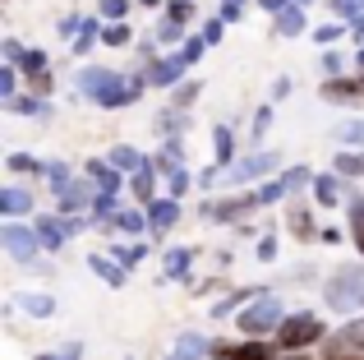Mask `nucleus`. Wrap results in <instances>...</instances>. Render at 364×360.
<instances>
[{"mask_svg":"<svg viewBox=\"0 0 364 360\" xmlns=\"http://www.w3.org/2000/svg\"><path fill=\"white\" fill-rule=\"evenodd\" d=\"M143 83L148 79H129V74H120V70H83L79 74V92H88L97 107H134L139 102V92H143Z\"/></svg>","mask_w":364,"mask_h":360,"instance_id":"nucleus-1","label":"nucleus"},{"mask_svg":"<svg viewBox=\"0 0 364 360\" xmlns=\"http://www.w3.org/2000/svg\"><path fill=\"white\" fill-rule=\"evenodd\" d=\"M328 305L337 309V314H346V309H355L364 300V263H341L337 272L328 277Z\"/></svg>","mask_w":364,"mask_h":360,"instance_id":"nucleus-2","label":"nucleus"},{"mask_svg":"<svg viewBox=\"0 0 364 360\" xmlns=\"http://www.w3.org/2000/svg\"><path fill=\"white\" fill-rule=\"evenodd\" d=\"M277 328H282V305H277L272 291H263V296L240 314V333L245 337H263V333H277Z\"/></svg>","mask_w":364,"mask_h":360,"instance_id":"nucleus-3","label":"nucleus"},{"mask_svg":"<svg viewBox=\"0 0 364 360\" xmlns=\"http://www.w3.org/2000/svg\"><path fill=\"white\" fill-rule=\"evenodd\" d=\"M323 360H364V319H350L332 337H323Z\"/></svg>","mask_w":364,"mask_h":360,"instance_id":"nucleus-4","label":"nucleus"},{"mask_svg":"<svg viewBox=\"0 0 364 360\" xmlns=\"http://www.w3.org/2000/svg\"><path fill=\"white\" fill-rule=\"evenodd\" d=\"M318 337H323V324H318V314H309V309L282 319V328H277V342H282L286 351H300V346L318 342Z\"/></svg>","mask_w":364,"mask_h":360,"instance_id":"nucleus-5","label":"nucleus"},{"mask_svg":"<svg viewBox=\"0 0 364 360\" xmlns=\"http://www.w3.org/2000/svg\"><path fill=\"white\" fill-rule=\"evenodd\" d=\"M0 245H5L18 263H33V254H37V245H42V240H37V231H28V226L5 222V226H0Z\"/></svg>","mask_w":364,"mask_h":360,"instance_id":"nucleus-6","label":"nucleus"},{"mask_svg":"<svg viewBox=\"0 0 364 360\" xmlns=\"http://www.w3.org/2000/svg\"><path fill=\"white\" fill-rule=\"evenodd\" d=\"M318 97L323 102H350V107H364V74L360 79H323Z\"/></svg>","mask_w":364,"mask_h":360,"instance_id":"nucleus-7","label":"nucleus"},{"mask_svg":"<svg viewBox=\"0 0 364 360\" xmlns=\"http://www.w3.org/2000/svg\"><path fill=\"white\" fill-rule=\"evenodd\" d=\"M185 51H176V55H166V60H148V74L143 79L152 83V88H171V83H180V74H185Z\"/></svg>","mask_w":364,"mask_h":360,"instance_id":"nucleus-8","label":"nucleus"},{"mask_svg":"<svg viewBox=\"0 0 364 360\" xmlns=\"http://www.w3.org/2000/svg\"><path fill=\"white\" fill-rule=\"evenodd\" d=\"M254 208H258V194H231V198H222V203L203 208V217L208 222H235V217L254 213Z\"/></svg>","mask_w":364,"mask_h":360,"instance_id":"nucleus-9","label":"nucleus"},{"mask_svg":"<svg viewBox=\"0 0 364 360\" xmlns=\"http://www.w3.org/2000/svg\"><path fill=\"white\" fill-rule=\"evenodd\" d=\"M92 185H97V180H65L60 189H55V194H60V213H79V208H88L92 203Z\"/></svg>","mask_w":364,"mask_h":360,"instance_id":"nucleus-10","label":"nucleus"},{"mask_svg":"<svg viewBox=\"0 0 364 360\" xmlns=\"http://www.w3.org/2000/svg\"><path fill=\"white\" fill-rule=\"evenodd\" d=\"M176 222H180V203L176 198H152L148 203V231L152 235H166Z\"/></svg>","mask_w":364,"mask_h":360,"instance_id":"nucleus-11","label":"nucleus"},{"mask_svg":"<svg viewBox=\"0 0 364 360\" xmlns=\"http://www.w3.org/2000/svg\"><path fill=\"white\" fill-rule=\"evenodd\" d=\"M213 356H217V360H272V351H267L258 337H249V342H240V346L213 342Z\"/></svg>","mask_w":364,"mask_h":360,"instance_id":"nucleus-12","label":"nucleus"},{"mask_svg":"<svg viewBox=\"0 0 364 360\" xmlns=\"http://www.w3.org/2000/svg\"><path fill=\"white\" fill-rule=\"evenodd\" d=\"M277 162H282L277 153H254V157H245V162H235V166H231V180H254V176H267V171H277Z\"/></svg>","mask_w":364,"mask_h":360,"instance_id":"nucleus-13","label":"nucleus"},{"mask_svg":"<svg viewBox=\"0 0 364 360\" xmlns=\"http://www.w3.org/2000/svg\"><path fill=\"white\" fill-rule=\"evenodd\" d=\"M286 231H291L295 240H314V235H323L318 226H314V213H309V208H300V203L286 208Z\"/></svg>","mask_w":364,"mask_h":360,"instance_id":"nucleus-14","label":"nucleus"},{"mask_svg":"<svg viewBox=\"0 0 364 360\" xmlns=\"http://www.w3.org/2000/svg\"><path fill=\"white\" fill-rule=\"evenodd\" d=\"M33 231H37V240H42L46 250H60L65 235H70V231H65V217H42V213H37V226H33Z\"/></svg>","mask_w":364,"mask_h":360,"instance_id":"nucleus-15","label":"nucleus"},{"mask_svg":"<svg viewBox=\"0 0 364 360\" xmlns=\"http://www.w3.org/2000/svg\"><path fill=\"white\" fill-rule=\"evenodd\" d=\"M272 28H277V37H300L304 33V5H286L272 18Z\"/></svg>","mask_w":364,"mask_h":360,"instance_id":"nucleus-16","label":"nucleus"},{"mask_svg":"<svg viewBox=\"0 0 364 360\" xmlns=\"http://www.w3.org/2000/svg\"><path fill=\"white\" fill-rule=\"evenodd\" d=\"M88 180H97V189H120V171L107 162V157H92L88 162Z\"/></svg>","mask_w":364,"mask_h":360,"instance_id":"nucleus-17","label":"nucleus"},{"mask_svg":"<svg viewBox=\"0 0 364 360\" xmlns=\"http://www.w3.org/2000/svg\"><path fill=\"white\" fill-rule=\"evenodd\" d=\"M107 162L116 166V171H143V166H148V162L139 157V148H129V144H116V148H111V157H107Z\"/></svg>","mask_w":364,"mask_h":360,"instance_id":"nucleus-18","label":"nucleus"},{"mask_svg":"<svg viewBox=\"0 0 364 360\" xmlns=\"http://www.w3.org/2000/svg\"><path fill=\"white\" fill-rule=\"evenodd\" d=\"M203 351H213V346H208L198 333H185L176 342V351H171V360H203Z\"/></svg>","mask_w":364,"mask_h":360,"instance_id":"nucleus-19","label":"nucleus"},{"mask_svg":"<svg viewBox=\"0 0 364 360\" xmlns=\"http://www.w3.org/2000/svg\"><path fill=\"white\" fill-rule=\"evenodd\" d=\"M88 263H92V272H97L102 282H111V287H124V263H111L107 254H92Z\"/></svg>","mask_w":364,"mask_h":360,"instance_id":"nucleus-20","label":"nucleus"},{"mask_svg":"<svg viewBox=\"0 0 364 360\" xmlns=\"http://www.w3.org/2000/svg\"><path fill=\"white\" fill-rule=\"evenodd\" d=\"M332 171H337V176H364V153H355V148H341V153L332 157Z\"/></svg>","mask_w":364,"mask_h":360,"instance_id":"nucleus-21","label":"nucleus"},{"mask_svg":"<svg viewBox=\"0 0 364 360\" xmlns=\"http://www.w3.org/2000/svg\"><path fill=\"white\" fill-rule=\"evenodd\" d=\"M28 208H33V198H28L23 189H14V185L0 189V213L5 217H18V213H28Z\"/></svg>","mask_w":364,"mask_h":360,"instance_id":"nucleus-22","label":"nucleus"},{"mask_svg":"<svg viewBox=\"0 0 364 360\" xmlns=\"http://www.w3.org/2000/svg\"><path fill=\"white\" fill-rule=\"evenodd\" d=\"M189 268H194V250H189V245H180V250L166 254V277H189Z\"/></svg>","mask_w":364,"mask_h":360,"instance_id":"nucleus-23","label":"nucleus"},{"mask_svg":"<svg viewBox=\"0 0 364 360\" xmlns=\"http://www.w3.org/2000/svg\"><path fill=\"white\" fill-rule=\"evenodd\" d=\"M332 139L346 148H364V120H341L337 129H332Z\"/></svg>","mask_w":364,"mask_h":360,"instance_id":"nucleus-24","label":"nucleus"},{"mask_svg":"<svg viewBox=\"0 0 364 360\" xmlns=\"http://www.w3.org/2000/svg\"><path fill=\"white\" fill-rule=\"evenodd\" d=\"M18 305L28 309V314H37V319H46L55 309V300L46 296V291H23V296H18Z\"/></svg>","mask_w":364,"mask_h":360,"instance_id":"nucleus-25","label":"nucleus"},{"mask_svg":"<svg viewBox=\"0 0 364 360\" xmlns=\"http://www.w3.org/2000/svg\"><path fill=\"white\" fill-rule=\"evenodd\" d=\"M213 153H217V166H226V162H231L235 139H231V129H226V125H217V129H213Z\"/></svg>","mask_w":364,"mask_h":360,"instance_id":"nucleus-26","label":"nucleus"},{"mask_svg":"<svg viewBox=\"0 0 364 360\" xmlns=\"http://www.w3.org/2000/svg\"><path fill=\"white\" fill-rule=\"evenodd\" d=\"M337 194H341L337 176H314V198H318L323 208H332V203H337Z\"/></svg>","mask_w":364,"mask_h":360,"instance_id":"nucleus-27","label":"nucleus"},{"mask_svg":"<svg viewBox=\"0 0 364 360\" xmlns=\"http://www.w3.org/2000/svg\"><path fill=\"white\" fill-rule=\"evenodd\" d=\"M152 189H157V166H143V171H134V194L143 198V203H152Z\"/></svg>","mask_w":364,"mask_h":360,"instance_id":"nucleus-28","label":"nucleus"},{"mask_svg":"<svg viewBox=\"0 0 364 360\" xmlns=\"http://www.w3.org/2000/svg\"><path fill=\"white\" fill-rule=\"evenodd\" d=\"M350 240L364 254V194H350Z\"/></svg>","mask_w":364,"mask_h":360,"instance_id":"nucleus-29","label":"nucleus"},{"mask_svg":"<svg viewBox=\"0 0 364 360\" xmlns=\"http://www.w3.org/2000/svg\"><path fill=\"white\" fill-rule=\"evenodd\" d=\"M102 42H107V46H129L134 42V28L124 23V18H120V23H107V28H102Z\"/></svg>","mask_w":364,"mask_h":360,"instance_id":"nucleus-30","label":"nucleus"},{"mask_svg":"<svg viewBox=\"0 0 364 360\" xmlns=\"http://www.w3.org/2000/svg\"><path fill=\"white\" fill-rule=\"evenodd\" d=\"M5 107L18 111V116H46V102H37V97H5Z\"/></svg>","mask_w":364,"mask_h":360,"instance_id":"nucleus-31","label":"nucleus"},{"mask_svg":"<svg viewBox=\"0 0 364 360\" xmlns=\"http://www.w3.org/2000/svg\"><path fill=\"white\" fill-rule=\"evenodd\" d=\"M9 171H23V176H46V162H37V157H28V153H14V157H9Z\"/></svg>","mask_w":364,"mask_h":360,"instance_id":"nucleus-32","label":"nucleus"},{"mask_svg":"<svg viewBox=\"0 0 364 360\" xmlns=\"http://www.w3.org/2000/svg\"><path fill=\"white\" fill-rule=\"evenodd\" d=\"M111 222H116V226H120V231H129V235H139V231H143V226H148V217H143V213H134V208H124V213H116V217H111Z\"/></svg>","mask_w":364,"mask_h":360,"instance_id":"nucleus-33","label":"nucleus"},{"mask_svg":"<svg viewBox=\"0 0 364 360\" xmlns=\"http://www.w3.org/2000/svg\"><path fill=\"white\" fill-rule=\"evenodd\" d=\"M92 42H102V33H97V23L92 18H83V28H79V37H74V55H83Z\"/></svg>","mask_w":364,"mask_h":360,"instance_id":"nucleus-34","label":"nucleus"},{"mask_svg":"<svg viewBox=\"0 0 364 360\" xmlns=\"http://www.w3.org/2000/svg\"><path fill=\"white\" fill-rule=\"evenodd\" d=\"M166 18H171V23H180V28H185L189 18H194V0H171V5H166Z\"/></svg>","mask_w":364,"mask_h":360,"instance_id":"nucleus-35","label":"nucleus"},{"mask_svg":"<svg viewBox=\"0 0 364 360\" xmlns=\"http://www.w3.org/2000/svg\"><path fill=\"white\" fill-rule=\"evenodd\" d=\"M328 5H332L337 18H360L364 14V0H328Z\"/></svg>","mask_w":364,"mask_h":360,"instance_id":"nucleus-36","label":"nucleus"},{"mask_svg":"<svg viewBox=\"0 0 364 360\" xmlns=\"http://www.w3.org/2000/svg\"><path fill=\"white\" fill-rule=\"evenodd\" d=\"M18 70H23L28 79H37V74H46V51H28V55H23V65H18Z\"/></svg>","mask_w":364,"mask_h":360,"instance_id":"nucleus-37","label":"nucleus"},{"mask_svg":"<svg viewBox=\"0 0 364 360\" xmlns=\"http://www.w3.org/2000/svg\"><path fill=\"white\" fill-rule=\"evenodd\" d=\"M194 97H198V83H176V97H171V107H176V111H185Z\"/></svg>","mask_w":364,"mask_h":360,"instance_id":"nucleus-38","label":"nucleus"},{"mask_svg":"<svg viewBox=\"0 0 364 360\" xmlns=\"http://www.w3.org/2000/svg\"><path fill=\"white\" fill-rule=\"evenodd\" d=\"M282 180H286V189H291V194H295V189H304V185H309V180H314V171H309V166H295V171H286Z\"/></svg>","mask_w":364,"mask_h":360,"instance_id":"nucleus-39","label":"nucleus"},{"mask_svg":"<svg viewBox=\"0 0 364 360\" xmlns=\"http://www.w3.org/2000/svg\"><path fill=\"white\" fill-rule=\"evenodd\" d=\"M92 208H97V217H116V189H102L92 198Z\"/></svg>","mask_w":364,"mask_h":360,"instance_id":"nucleus-40","label":"nucleus"},{"mask_svg":"<svg viewBox=\"0 0 364 360\" xmlns=\"http://www.w3.org/2000/svg\"><path fill=\"white\" fill-rule=\"evenodd\" d=\"M282 194H291V189H286V180H272V185H263V189H258V203H277Z\"/></svg>","mask_w":364,"mask_h":360,"instance_id":"nucleus-41","label":"nucleus"},{"mask_svg":"<svg viewBox=\"0 0 364 360\" xmlns=\"http://www.w3.org/2000/svg\"><path fill=\"white\" fill-rule=\"evenodd\" d=\"M102 14H107L111 23H120V18L129 14V0H102Z\"/></svg>","mask_w":364,"mask_h":360,"instance_id":"nucleus-42","label":"nucleus"},{"mask_svg":"<svg viewBox=\"0 0 364 360\" xmlns=\"http://www.w3.org/2000/svg\"><path fill=\"white\" fill-rule=\"evenodd\" d=\"M111 254H116V263H124V268H134V263H139L148 250H143V245H129V250H111Z\"/></svg>","mask_w":364,"mask_h":360,"instance_id":"nucleus-43","label":"nucleus"},{"mask_svg":"<svg viewBox=\"0 0 364 360\" xmlns=\"http://www.w3.org/2000/svg\"><path fill=\"white\" fill-rule=\"evenodd\" d=\"M185 37V28L180 23H171V18H161V28H157V42H180Z\"/></svg>","mask_w":364,"mask_h":360,"instance_id":"nucleus-44","label":"nucleus"},{"mask_svg":"<svg viewBox=\"0 0 364 360\" xmlns=\"http://www.w3.org/2000/svg\"><path fill=\"white\" fill-rule=\"evenodd\" d=\"M203 46H208V37H185V46H180V51H185V60L194 65L198 55H203Z\"/></svg>","mask_w":364,"mask_h":360,"instance_id":"nucleus-45","label":"nucleus"},{"mask_svg":"<svg viewBox=\"0 0 364 360\" xmlns=\"http://www.w3.org/2000/svg\"><path fill=\"white\" fill-rule=\"evenodd\" d=\"M249 296H254V291H249V287H245V291H231V300H217V305H213V314L222 319V314H226V309H231V305H240V300H249Z\"/></svg>","mask_w":364,"mask_h":360,"instance_id":"nucleus-46","label":"nucleus"},{"mask_svg":"<svg viewBox=\"0 0 364 360\" xmlns=\"http://www.w3.org/2000/svg\"><path fill=\"white\" fill-rule=\"evenodd\" d=\"M341 33H346V28H341V23H332V18H328V23H323V28H318V33H314V37H318L323 46H332V42H337Z\"/></svg>","mask_w":364,"mask_h":360,"instance_id":"nucleus-47","label":"nucleus"},{"mask_svg":"<svg viewBox=\"0 0 364 360\" xmlns=\"http://www.w3.org/2000/svg\"><path fill=\"white\" fill-rule=\"evenodd\" d=\"M240 14H245V0H226V5H222V14H217V18H226V23H235Z\"/></svg>","mask_w":364,"mask_h":360,"instance_id":"nucleus-48","label":"nucleus"},{"mask_svg":"<svg viewBox=\"0 0 364 360\" xmlns=\"http://www.w3.org/2000/svg\"><path fill=\"white\" fill-rule=\"evenodd\" d=\"M0 97H14V65L0 70Z\"/></svg>","mask_w":364,"mask_h":360,"instance_id":"nucleus-49","label":"nucleus"},{"mask_svg":"<svg viewBox=\"0 0 364 360\" xmlns=\"http://www.w3.org/2000/svg\"><path fill=\"white\" fill-rule=\"evenodd\" d=\"M222 33H226V18H208V28H203L208 42H222Z\"/></svg>","mask_w":364,"mask_h":360,"instance_id":"nucleus-50","label":"nucleus"},{"mask_svg":"<svg viewBox=\"0 0 364 360\" xmlns=\"http://www.w3.org/2000/svg\"><path fill=\"white\" fill-rule=\"evenodd\" d=\"M23 55H28V51L14 42V37H9V42H5V60H9V65H23Z\"/></svg>","mask_w":364,"mask_h":360,"instance_id":"nucleus-51","label":"nucleus"},{"mask_svg":"<svg viewBox=\"0 0 364 360\" xmlns=\"http://www.w3.org/2000/svg\"><path fill=\"white\" fill-rule=\"evenodd\" d=\"M267 125H272V111L263 107V111L254 116V139H263V134H267Z\"/></svg>","mask_w":364,"mask_h":360,"instance_id":"nucleus-52","label":"nucleus"},{"mask_svg":"<svg viewBox=\"0 0 364 360\" xmlns=\"http://www.w3.org/2000/svg\"><path fill=\"white\" fill-rule=\"evenodd\" d=\"M323 70H328V79H337V70H341V55H337V51H323Z\"/></svg>","mask_w":364,"mask_h":360,"instance_id":"nucleus-53","label":"nucleus"},{"mask_svg":"<svg viewBox=\"0 0 364 360\" xmlns=\"http://www.w3.org/2000/svg\"><path fill=\"white\" fill-rule=\"evenodd\" d=\"M258 259H277V240H272V235H263V240H258Z\"/></svg>","mask_w":364,"mask_h":360,"instance_id":"nucleus-54","label":"nucleus"},{"mask_svg":"<svg viewBox=\"0 0 364 360\" xmlns=\"http://www.w3.org/2000/svg\"><path fill=\"white\" fill-rule=\"evenodd\" d=\"M83 226H88V222H83V217H79V213H65V231H70V235H79V231H83Z\"/></svg>","mask_w":364,"mask_h":360,"instance_id":"nucleus-55","label":"nucleus"},{"mask_svg":"<svg viewBox=\"0 0 364 360\" xmlns=\"http://www.w3.org/2000/svg\"><path fill=\"white\" fill-rule=\"evenodd\" d=\"M286 5H295V0H258V9H267V14H282Z\"/></svg>","mask_w":364,"mask_h":360,"instance_id":"nucleus-56","label":"nucleus"},{"mask_svg":"<svg viewBox=\"0 0 364 360\" xmlns=\"http://www.w3.org/2000/svg\"><path fill=\"white\" fill-rule=\"evenodd\" d=\"M185 189H189V176L176 171V176H171V194H185Z\"/></svg>","mask_w":364,"mask_h":360,"instance_id":"nucleus-57","label":"nucleus"},{"mask_svg":"<svg viewBox=\"0 0 364 360\" xmlns=\"http://www.w3.org/2000/svg\"><path fill=\"white\" fill-rule=\"evenodd\" d=\"M55 356H60V360H79V356H83V346H79V342H70V346H60Z\"/></svg>","mask_w":364,"mask_h":360,"instance_id":"nucleus-58","label":"nucleus"},{"mask_svg":"<svg viewBox=\"0 0 364 360\" xmlns=\"http://www.w3.org/2000/svg\"><path fill=\"white\" fill-rule=\"evenodd\" d=\"M350 37H355V42H364V14L355 18V28H350Z\"/></svg>","mask_w":364,"mask_h":360,"instance_id":"nucleus-59","label":"nucleus"},{"mask_svg":"<svg viewBox=\"0 0 364 360\" xmlns=\"http://www.w3.org/2000/svg\"><path fill=\"white\" fill-rule=\"evenodd\" d=\"M355 70L364 74V46H360V55H355Z\"/></svg>","mask_w":364,"mask_h":360,"instance_id":"nucleus-60","label":"nucleus"},{"mask_svg":"<svg viewBox=\"0 0 364 360\" xmlns=\"http://www.w3.org/2000/svg\"><path fill=\"white\" fill-rule=\"evenodd\" d=\"M139 5H143V9H152V5H161V0H139Z\"/></svg>","mask_w":364,"mask_h":360,"instance_id":"nucleus-61","label":"nucleus"},{"mask_svg":"<svg viewBox=\"0 0 364 360\" xmlns=\"http://www.w3.org/2000/svg\"><path fill=\"white\" fill-rule=\"evenodd\" d=\"M286 360H304V356H300V351H291V356H286Z\"/></svg>","mask_w":364,"mask_h":360,"instance_id":"nucleus-62","label":"nucleus"},{"mask_svg":"<svg viewBox=\"0 0 364 360\" xmlns=\"http://www.w3.org/2000/svg\"><path fill=\"white\" fill-rule=\"evenodd\" d=\"M37 360H60V356H37Z\"/></svg>","mask_w":364,"mask_h":360,"instance_id":"nucleus-63","label":"nucleus"},{"mask_svg":"<svg viewBox=\"0 0 364 360\" xmlns=\"http://www.w3.org/2000/svg\"><path fill=\"white\" fill-rule=\"evenodd\" d=\"M295 5H314V0H295Z\"/></svg>","mask_w":364,"mask_h":360,"instance_id":"nucleus-64","label":"nucleus"}]
</instances>
